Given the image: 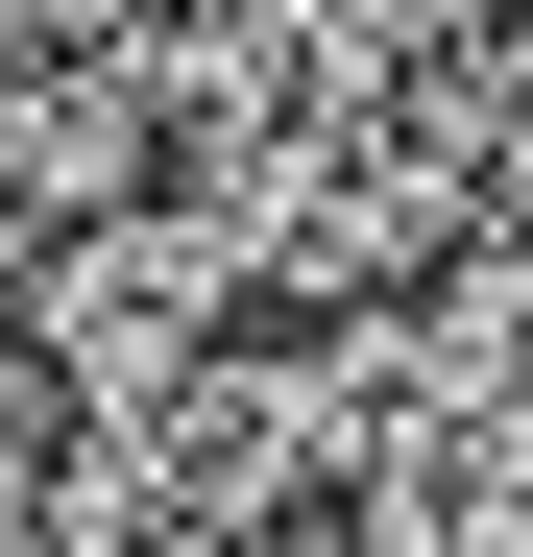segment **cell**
<instances>
[{"label": "cell", "instance_id": "6da1fadb", "mask_svg": "<svg viewBox=\"0 0 533 557\" xmlns=\"http://www.w3.org/2000/svg\"><path fill=\"white\" fill-rule=\"evenodd\" d=\"M219 339H243V292H219L170 219H73V243H25V267H0V363L49 388V436H146Z\"/></svg>", "mask_w": 533, "mask_h": 557}]
</instances>
